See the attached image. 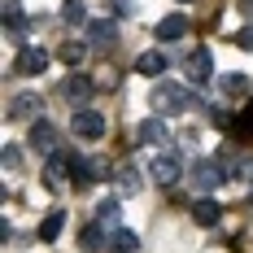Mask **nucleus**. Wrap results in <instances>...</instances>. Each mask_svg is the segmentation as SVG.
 <instances>
[{"instance_id": "obj_5", "label": "nucleus", "mask_w": 253, "mask_h": 253, "mask_svg": "<svg viewBox=\"0 0 253 253\" xmlns=\"http://www.w3.org/2000/svg\"><path fill=\"white\" fill-rule=\"evenodd\" d=\"M179 175H183V162H179L175 153H157V157H153V179H157L162 188L179 183Z\"/></svg>"}, {"instance_id": "obj_20", "label": "nucleus", "mask_w": 253, "mask_h": 253, "mask_svg": "<svg viewBox=\"0 0 253 253\" xmlns=\"http://www.w3.org/2000/svg\"><path fill=\"white\" fill-rule=\"evenodd\" d=\"M4 26H9V31H26V13H22V4H4Z\"/></svg>"}, {"instance_id": "obj_15", "label": "nucleus", "mask_w": 253, "mask_h": 253, "mask_svg": "<svg viewBox=\"0 0 253 253\" xmlns=\"http://www.w3.org/2000/svg\"><path fill=\"white\" fill-rule=\"evenodd\" d=\"M61 227H66V210H52V214H44V223H40V240H44V245H52V240L61 236Z\"/></svg>"}, {"instance_id": "obj_28", "label": "nucleus", "mask_w": 253, "mask_h": 253, "mask_svg": "<svg viewBox=\"0 0 253 253\" xmlns=\"http://www.w3.org/2000/svg\"><path fill=\"white\" fill-rule=\"evenodd\" d=\"M114 9H118V13L126 18V13H131V0H114Z\"/></svg>"}, {"instance_id": "obj_13", "label": "nucleus", "mask_w": 253, "mask_h": 253, "mask_svg": "<svg viewBox=\"0 0 253 253\" xmlns=\"http://www.w3.org/2000/svg\"><path fill=\"white\" fill-rule=\"evenodd\" d=\"M166 140H170V126L162 118H144L140 123V144H166Z\"/></svg>"}, {"instance_id": "obj_19", "label": "nucleus", "mask_w": 253, "mask_h": 253, "mask_svg": "<svg viewBox=\"0 0 253 253\" xmlns=\"http://www.w3.org/2000/svg\"><path fill=\"white\" fill-rule=\"evenodd\" d=\"M83 57H87V44H75V40L61 44V61H66V66H79Z\"/></svg>"}, {"instance_id": "obj_21", "label": "nucleus", "mask_w": 253, "mask_h": 253, "mask_svg": "<svg viewBox=\"0 0 253 253\" xmlns=\"http://www.w3.org/2000/svg\"><path fill=\"white\" fill-rule=\"evenodd\" d=\"M61 18H66V22H87V9H83V0H66V4H61Z\"/></svg>"}, {"instance_id": "obj_14", "label": "nucleus", "mask_w": 253, "mask_h": 253, "mask_svg": "<svg viewBox=\"0 0 253 253\" xmlns=\"http://www.w3.org/2000/svg\"><path fill=\"white\" fill-rule=\"evenodd\" d=\"M192 218H197L201 227H214V223L223 218V205H218V201H210V197H201V201L192 205Z\"/></svg>"}, {"instance_id": "obj_6", "label": "nucleus", "mask_w": 253, "mask_h": 253, "mask_svg": "<svg viewBox=\"0 0 253 253\" xmlns=\"http://www.w3.org/2000/svg\"><path fill=\"white\" fill-rule=\"evenodd\" d=\"M40 114H44V96L40 92H18L9 101V118H35L40 123Z\"/></svg>"}, {"instance_id": "obj_7", "label": "nucleus", "mask_w": 253, "mask_h": 253, "mask_svg": "<svg viewBox=\"0 0 253 253\" xmlns=\"http://www.w3.org/2000/svg\"><path fill=\"white\" fill-rule=\"evenodd\" d=\"M210 75H214V57H210V48H192L188 52V79H192V83H210Z\"/></svg>"}, {"instance_id": "obj_11", "label": "nucleus", "mask_w": 253, "mask_h": 253, "mask_svg": "<svg viewBox=\"0 0 253 253\" xmlns=\"http://www.w3.org/2000/svg\"><path fill=\"white\" fill-rule=\"evenodd\" d=\"M61 92H66V101H87L92 92H96V79H87V75H70L66 83H61Z\"/></svg>"}, {"instance_id": "obj_18", "label": "nucleus", "mask_w": 253, "mask_h": 253, "mask_svg": "<svg viewBox=\"0 0 253 253\" xmlns=\"http://www.w3.org/2000/svg\"><path fill=\"white\" fill-rule=\"evenodd\" d=\"M135 70H140V75H162V70H166V57H162V52H140V57H135Z\"/></svg>"}, {"instance_id": "obj_8", "label": "nucleus", "mask_w": 253, "mask_h": 253, "mask_svg": "<svg viewBox=\"0 0 253 253\" xmlns=\"http://www.w3.org/2000/svg\"><path fill=\"white\" fill-rule=\"evenodd\" d=\"M18 70H22V75H44V70H48V52L35 48V44H26V48L18 52Z\"/></svg>"}, {"instance_id": "obj_24", "label": "nucleus", "mask_w": 253, "mask_h": 253, "mask_svg": "<svg viewBox=\"0 0 253 253\" xmlns=\"http://www.w3.org/2000/svg\"><path fill=\"white\" fill-rule=\"evenodd\" d=\"M118 218V201H101L96 205V223H114Z\"/></svg>"}, {"instance_id": "obj_25", "label": "nucleus", "mask_w": 253, "mask_h": 253, "mask_svg": "<svg viewBox=\"0 0 253 253\" xmlns=\"http://www.w3.org/2000/svg\"><path fill=\"white\" fill-rule=\"evenodd\" d=\"M236 48L253 52V26H240V31H236Z\"/></svg>"}, {"instance_id": "obj_26", "label": "nucleus", "mask_w": 253, "mask_h": 253, "mask_svg": "<svg viewBox=\"0 0 253 253\" xmlns=\"http://www.w3.org/2000/svg\"><path fill=\"white\" fill-rule=\"evenodd\" d=\"M240 135H249V140H253V101L245 105V114H240Z\"/></svg>"}, {"instance_id": "obj_3", "label": "nucleus", "mask_w": 253, "mask_h": 253, "mask_svg": "<svg viewBox=\"0 0 253 253\" xmlns=\"http://www.w3.org/2000/svg\"><path fill=\"white\" fill-rule=\"evenodd\" d=\"M70 131H75L79 140H101L105 135V114H96V109H79L75 123H70Z\"/></svg>"}, {"instance_id": "obj_22", "label": "nucleus", "mask_w": 253, "mask_h": 253, "mask_svg": "<svg viewBox=\"0 0 253 253\" xmlns=\"http://www.w3.org/2000/svg\"><path fill=\"white\" fill-rule=\"evenodd\" d=\"M245 87H249V75H223V92L227 96H240Z\"/></svg>"}, {"instance_id": "obj_9", "label": "nucleus", "mask_w": 253, "mask_h": 253, "mask_svg": "<svg viewBox=\"0 0 253 253\" xmlns=\"http://www.w3.org/2000/svg\"><path fill=\"white\" fill-rule=\"evenodd\" d=\"M105 166H96V162H87L83 153H70V175H75V188H87L92 179L101 175Z\"/></svg>"}, {"instance_id": "obj_10", "label": "nucleus", "mask_w": 253, "mask_h": 253, "mask_svg": "<svg viewBox=\"0 0 253 253\" xmlns=\"http://www.w3.org/2000/svg\"><path fill=\"white\" fill-rule=\"evenodd\" d=\"M192 179H197L201 192H214V188L223 183V166H218V162H197V166H192Z\"/></svg>"}, {"instance_id": "obj_2", "label": "nucleus", "mask_w": 253, "mask_h": 253, "mask_svg": "<svg viewBox=\"0 0 253 253\" xmlns=\"http://www.w3.org/2000/svg\"><path fill=\"white\" fill-rule=\"evenodd\" d=\"M66 183H75V175H70V153H52L48 166H44V188L48 192H61Z\"/></svg>"}, {"instance_id": "obj_23", "label": "nucleus", "mask_w": 253, "mask_h": 253, "mask_svg": "<svg viewBox=\"0 0 253 253\" xmlns=\"http://www.w3.org/2000/svg\"><path fill=\"white\" fill-rule=\"evenodd\" d=\"M118 188H123V192H135V188H140V170L123 166V170H118Z\"/></svg>"}, {"instance_id": "obj_17", "label": "nucleus", "mask_w": 253, "mask_h": 253, "mask_svg": "<svg viewBox=\"0 0 253 253\" xmlns=\"http://www.w3.org/2000/svg\"><path fill=\"white\" fill-rule=\"evenodd\" d=\"M109 249H114V253H135V249H140V236L126 231V227H118L114 236H109Z\"/></svg>"}, {"instance_id": "obj_16", "label": "nucleus", "mask_w": 253, "mask_h": 253, "mask_svg": "<svg viewBox=\"0 0 253 253\" xmlns=\"http://www.w3.org/2000/svg\"><path fill=\"white\" fill-rule=\"evenodd\" d=\"M87 35H92V44H118V26L114 22H87Z\"/></svg>"}, {"instance_id": "obj_27", "label": "nucleus", "mask_w": 253, "mask_h": 253, "mask_svg": "<svg viewBox=\"0 0 253 253\" xmlns=\"http://www.w3.org/2000/svg\"><path fill=\"white\" fill-rule=\"evenodd\" d=\"M101 240H105V236H101V223H96V227H87V231H83V249H96Z\"/></svg>"}, {"instance_id": "obj_4", "label": "nucleus", "mask_w": 253, "mask_h": 253, "mask_svg": "<svg viewBox=\"0 0 253 253\" xmlns=\"http://www.w3.org/2000/svg\"><path fill=\"white\" fill-rule=\"evenodd\" d=\"M57 140H61V131L48 123V118H40V123H31V149L44 153V157H52L57 153Z\"/></svg>"}, {"instance_id": "obj_1", "label": "nucleus", "mask_w": 253, "mask_h": 253, "mask_svg": "<svg viewBox=\"0 0 253 253\" xmlns=\"http://www.w3.org/2000/svg\"><path fill=\"white\" fill-rule=\"evenodd\" d=\"M153 109L157 114H183V109H192V92L179 87V83H162L153 92Z\"/></svg>"}, {"instance_id": "obj_12", "label": "nucleus", "mask_w": 253, "mask_h": 253, "mask_svg": "<svg viewBox=\"0 0 253 253\" xmlns=\"http://www.w3.org/2000/svg\"><path fill=\"white\" fill-rule=\"evenodd\" d=\"M183 35H188V18H183V13H170V18L157 22V40H162V44H175Z\"/></svg>"}]
</instances>
